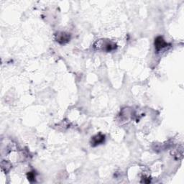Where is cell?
Wrapping results in <instances>:
<instances>
[{
  "label": "cell",
  "mask_w": 184,
  "mask_h": 184,
  "mask_svg": "<svg viewBox=\"0 0 184 184\" xmlns=\"http://www.w3.org/2000/svg\"><path fill=\"white\" fill-rule=\"evenodd\" d=\"M167 43L165 41V40L162 37H158L155 40V47L157 51H160L163 48H165L167 46Z\"/></svg>",
  "instance_id": "cell-1"
},
{
  "label": "cell",
  "mask_w": 184,
  "mask_h": 184,
  "mask_svg": "<svg viewBox=\"0 0 184 184\" xmlns=\"http://www.w3.org/2000/svg\"><path fill=\"white\" fill-rule=\"evenodd\" d=\"M56 37V40L58 43L60 44H65L69 41L71 35L70 34L66 33V32H60L57 35Z\"/></svg>",
  "instance_id": "cell-2"
},
{
  "label": "cell",
  "mask_w": 184,
  "mask_h": 184,
  "mask_svg": "<svg viewBox=\"0 0 184 184\" xmlns=\"http://www.w3.org/2000/svg\"><path fill=\"white\" fill-rule=\"evenodd\" d=\"M104 139H105V137L103 134L99 133V134H97L96 136H94L92 139V146H97L99 144L104 143Z\"/></svg>",
  "instance_id": "cell-3"
},
{
  "label": "cell",
  "mask_w": 184,
  "mask_h": 184,
  "mask_svg": "<svg viewBox=\"0 0 184 184\" xmlns=\"http://www.w3.org/2000/svg\"><path fill=\"white\" fill-rule=\"evenodd\" d=\"M116 44L111 43V42H110V43H106L105 45H104V50L107 51V52H109V51L115 50V49H116Z\"/></svg>",
  "instance_id": "cell-4"
},
{
  "label": "cell",
  "mask_w": 184,
  "mask_h": 184,
  "mask_svg": "<svg viewBox=\"0 0 184 184\" xmlns=\"http://www.w3.org/2000/svg\"><path fill=\"white\" fill-rule=\"evenodd\" d=\"M35 175L34 172H30V173L27 174V178L30 181H33L35 180Z\"/></svg>",
  "instance_id": "cell-5"
}]
</instances>
